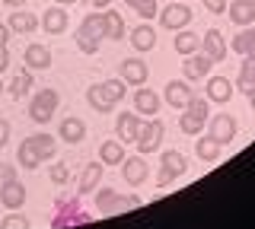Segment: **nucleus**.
<instances>
[{
  "mask_svg": "<svg viewBox=\"0 0 255 229\" xmlns=\"http://www.w3.org/2000/svg\"><path fill=\"white\" fill-rule=\"evenodd\" d=\"M58 134H61V140H67V144H80V140L86 137V124L80 121V118H64L61 121V128H58Z\"/></svg>",
  "mask_w": 255,
  "mask_h": 229,
  "instance_id": "nucleus-20",
  "label": "nucleus"
},
{
  "mask_svg": "<svg viewBox=\"0 0 255 229\" xmlns=\"http://www.w3.org/2000/svg\"><path fill=\"white\" fill-rule=\"evenodd\" d=\"M6 140H10V121L0 118V147H6Z\"/></svg>",
  "mask_w": 255,
  "mask_h": 229,
  "instance_id": "nucleus-39",
  "label": "nucleus"
},
{
  "mask_svg": "<svg viewBox=\"0 0 255 229\" xmlns=\"http://www.w3.org/2000/svg\"><path fill=\"white\" fill-rule=\"evenodd\" d=\"M182 115L179 118V128H182V134H201L204 131V124H207V118H211V102L207 99H195L191 96L188 102H185V108H182Z\"/></svg>",
  "mask_w": 255,
  "mask_h": 229,
  "instance_id": "nucleus-4",
  "label": "nucleus"
},
{
  "mask_svg": "<svg viewBox=\"0 0 255 229\" xmlns=\"http://www.w3.org/2000/svg\"><path fill=\"white\" fill-rule=\"evenodd\" d=\"M233 3H243V6H255V0H233Z\"/></svg>",
  "mask_w": 255,
  "mask_h": 229,
  "instance_id": "nucleus-44",
  "label": "nucleus"
},
{
  "mask_svg": "<svg viewBox=\"0 0 255 229\" xmlns=\"http://www.w3.org/2000/svg\"><path fill=\"white\" fill-rule=\"evenodd\" d=\"M3 3H6V6H22L26 0H3Z\"/></svg>",
  "mask_w": 255,
  "mask_h": 229,
  "instance_id": "nucleus-43",
  "label": "nucleus"
},
{
  "mask_svg": "<svg viewBox=\"0 0 255 229\" xmlns=\"http://www.w3.org/2000/svg\"><path fill=\"white\" fill-rule=\"evenodd\" d=\"M42 29L48 35H61L64 29H67V22H70V16H67V10H64V6H51V10H45L42 13Z\"/></svg>",
  "mask_w": 255,
  "mask_h": 229,
  "instance_id": "nucleus-13",
  "label": "nucleus"
},
{
  "mask_svg": "<svg viewBox=\"0 0 255 229\" xmlns=\"http://www.w3.org/2000/svg\"><path fill=\"white\" fill-rule=\"evenodd\" d=\"M131 45H134L137 51H150V48L156 45V29L147 26V22H143V26H137V29L131 32Z\"/></svg>",
  "mask_w": 255,
  "mask_h": 229,
  "instance_id": "nucleus-25",
  "label": "nucleus"
},
{
  "mask_svg": "<svg viewBox=\"0 0 255 229\" xmlns=\"http://www.w3.org/2000/svg\"><path fill=\"white\" fill-rule=\"evenodd\" d=\"M249 105H252V112H255V92H252V96H249Z\"/></svg>",
  "mask_w": 255,
  "mask_h": 229,
  "instance_id": "nucleus-46",
  "label": "nucleus"
},
{
  "mask_svg": "<svg viewBox=\"0 0 255 229\" xmlns=\"http://www.w3.org/2000/svg\"><path fill=\"white\" fill-rule=\"evenodd\" d=\"M99 162H102V165H122V162H125V147H122V140H106V144L99 147Z\"/></svg>",
  "mask_w": 255,
  "mask_h": 229,
  "instance_id": "nucleus-23",
  "label": "nucleus"
},
{
  "mask_svg": "<svg viewBox=\"0 0 255 229\" xmlns=\"http://www.w3.org/2000/svg\"><path fill=\"white\" fill-rule=\"evenodd\" d=\"M48 175H51L54 185H67V181H70V169L64 162H58V165H51V172H48Z\"/></svg>",
  "mask_w": 255,
  "mask_h": 229,
  "instance_id": "nucleus-35",
  "label": "nucleus"
},
{
  "mask_svg": "<svg viewBox=\"0 0 255 229\" xmlns=\"http://www.w3.org/2000/svg\"><path fill=\"white\" fill-rule=\"evenodd\" d=\"M236 89H239V92H246V96H252V92H255V61H249V58H246V64L239 67Z\"/></svg>",
  "mask_w": 255,
  "mask_h": 229,
  "instance_id": "nucleus-28",
  "label": "nucleus"
},
{
  "mask_svg": "<svg viewBox=\"0 0 255 229\" xmlns=\"http://www.w3.org/2000/svg\"><path fill=\"white\" fill-rule=\"evenodd\" d=\"M0 229H29V223L22 217H6L3 223H0Z\"/></svg>",
  "mask_w": 255,
  "mask_h": 229,
  "instance_id": "nucleus-36",
  "label": "nucleus"
},
{
  "mask_svg": "<svg viewBox=\"0 0 255 229\" xmlns=\"http://www.w3.org/2000/svg\"><path fill=\"white\" fill-rule=\"evenodd\" d=\"M128 6H131L137 16H143V19H153V16H159V3L156 0H125Z\"/></svg>",
  "mask_w": 255,
  "mask_h": 229,
  "instance_id": "nucleus-33",
  "label": "nucleus"
},
{
  "mask_svg": "<svg viewBox=\"0 0 255 229\" xmlns=\"http://www.w3.org/2000/svg\"><path fill=\"white\" fill-rule=\"evenodd\" d=\"M163 121L159 118H150V121H143V128L137 134V140H134V147L140 150V153H153V150H159V140H163Z\"/></svg>",
  "mask_w": 255,
  "mask_h": 229,
  "instance_id": "nucleus-10",
  "label": "nucleus"
},
{
  "mask_svg": "<svg viewBox=\"0 0 255 229\" xmlns=\"http://www.w3.org/2000/svg\"><path fill=\"white\" fill-rule=\"evenodd\" d=\"M191 99V89L185 86V80H172L166 83V105L172 108H185V102Z\"/></svg>",
  "mask_w": 255,
  "mask_h": 229,
  "instance_id": "nucleus-21",
  "label": "nucleus"
},
{
  "mask_svg": "<svg viewBox=\"0 0 255 229\" xmlns=\"http://www.w3.org/2000/svg\"><path fill=\"white\" fill-rule=\"evenodd\" d=\"M102 38H106V13H90L77 29V48L83 54H96Z\"/></svg>",
  "mask_w": 255,
  "mask_h": 229,
  "instance_id": "nucleus-3",
  "label": "nucleus"
},
{
  "mask_svg": "<svg viewBox=\"0 0 255 229\" xmlns=\"http://www.w3.org/2000/svg\"><path fill=\"white\" fill-rule=\"evenodd\" d=\"M140 128H143V118L134 115V112H122V115H118V121H115V134H118L122 144H134L137 134H140Z\"/></svg>",
  "mask_w": 255,
  "mask_h": 229,
  "instance_id": "nucleus-11",
  "label": "nucleus"
},
{
  "mask_svg": "<svg viewBox=\"0 0 255 229\" xmlns=\"http://www.w3.org/2000/svg\"><path fill=\"white\" fill-rule=\"evenodd\" d=\"M10 67V51H6V45H0V74Z\"/></svg>",
  "mask_w": 255,
  "mask_h": 229,
  "instance_id": "nucleus-40",
  "label": "nucleus"
},
{
  "mask_svg": "<svg viewBox=\"0 0 255 229\" xmlns=\"http://www.w3.org/2000/svg\"><path fill=\"white\" fill-rule=\"evenodd\" d=\"M58 102H61L58 89H38L35 96H32V102H29V118L38 121V124L51 121L54 112H58Z\"/></svg>",
  "mask_w": 255,
  "mask_h": 229,
  "instance_id": "nucleus-6",
  "label": "nucleus"
},
{
  "mask_svg": "<svg viewBox=\"0 0 255 229\" xmlns=\"http://www.w3.org/2000/svg\"><path fill=\"white\" fill-rule=\"evenodd\" d=\"M112 3V0H93V6H96V10H102V6H109Z\"/></svg>",
  "mask_w": 255,
  "mask_h": 229,
  "instance_id": "nucleus-42",
  "label": "nucleus"
},
{
  "mask_svg": "<svg viewBox=\"0 0 255 229\" xmlns=\"http://www.w3.org/2000/svg\"><path fill=\"white\" fill-rule=\"evenodd\" d=\"M188 169V159L185 153H179V150H166L163 156H159V175H156V188H169L175 178H182Z\"/></svg>",
  "mask_w": 255,
  "mask_h": 229,
  "instance_id": "nucleus-5",
  "label": "nucleus"
},
{
  "mask_svg": "<svg viewBox=\"0 0 255 229\" xmlns=\"http://www.w3.org/2000/svg\"><path fill=\"white\" fill-rule=\"evenodd\" d=\"M134 108H137V115H156L159 112V96L153 89H137L134 92Z\"/></svg>",
  "mask_w": 255,
  "mask_h": 229,
  "instance_id": "nucleus-24",
  "label": "nucleus"
},
{
  "mask_svg": "<svg viewBox=\"0 0 255 229\" xmlns=\"http://www.w3.org/2000/svg\"><path fill=\"white\" fill-rule=\"evenodd\" d=\"M185 3H188V0H185Z\"/></svg>",
  "mask_w": 255,
  "mask_h": 229,
  "instance_id": "nucleus-48",
  "label": "nucleus"
},
{
  "mask_svg": "<svg viewBox=\"0 0 255 229\" xmlns=\"http://www.w3.org/2000/svg\"><path fill=\"white\" fill-rule=\"evenodd\" d=\"M230 19L233 26H252L255 22V6H243V3H230Z\"/></svg>",
  "mask_w": 255,
  "mask_h": 229,
  "instance_id": "nucleus-30",
  "label": "nucleus"
},
{
  "mask_svg": "<svg viewBox=\"0 0 255 229\" xmlns=\"http://www.w3.org/2000/svg\"><path fill=\"white\" fill-rule=\"evenodd\" d=\"M147 76H150V70H147L143 61H137V58L122 61V80L128 86H143V83H147Z\"/></svg>",
  "mask_w": 255,
  "mask_h": 229,
  "instance_id": "nucleus-14",
  "label": "nucleus"
},
{
  "mask_svg": "<svg viewBox=\"0 0 255 229\" xmlns=\"http://www.w3.org/2000/svg\"><path fill=\"white\" fill-rule=\"evenodd\" d=\"M29 89H32V70H19V74L13 76V83H10V96L19 99V96H26Z\"/></svg>",
  "mask_w": 255,
  "mask_h": 229,
  "instance_id": "nucleus-34",
  "label": "nucleus"
},
{
  "mask_svg": "<svg viewBox=\"0 0 255 229\" xmlns=\"http://www.w3.org/2000/svg\"><path fill=\"white\" fill-rule=\"evenodd\" d=\"M0 92H3V83H0Z\"/></svg>",
  "mask_w": 255,
  "mask_h": 229,
  "instance_id": "nucleus-47",
  "label": "nucleus"
},
{
  "mask_svg": "<svg viewBox=\"0 0 255 229\" xmlns=\"http://www.w3.org/2000/svg\"><path fill=\"white\" fill-rule=\"evenodd\" d=\"M201 51L214 61V64L227 58V42H223V35L217 32V29H211L207 35H201Z\"/></svg>",
  "mask_w": 255,
  "mask_h": 229,
  "instance_id": "nucleus-17",
  "label": "nucleus"
},
{
  "mask_svg": "<svg viewBox=\"0 0 255 229\" xmlns=\"http://www.w3.org/2000/svg\"><path fill=\"white\" fill-rule=\"evenodd\" d=\"M195 153H198V159H201V162H217V156H220V147H217V144H214V140L204 134V137L198 140Z\"/></svg>",
  "mask_w": 255,
  "mask_h": 229,
  "instance_id": "nucleus-31",
  "label": "nucleus"
},
{
  "mask_svg": "<svg viewBox=\"0 0 255 229\" xmlns=\"http://www.w3.org/2000/svg\"><path fill=\"white\" fill-rule=\"evenodd\" d=\"M0 204H3L6 210H19L22 204H26V185H22L19 178L6 181V185L0 188Z\"/></svg>",
  "mask_w": 255,
  "mask_h": 229,
  "instance_id": "nucleus-12",
  "label": "nucleus"
},
{
  "mask_svg": "<svg viewBox=\"0 0 255 229\" xmlns=\"http://www.w3.org/2000/svg\"><path fill=\"white\" fill-rule=\"evenodd\" d=\"M122 175L131 188H137L147 181V162H143V156H131V159L122 162Z\"/></svg>",
  "mask_w": 255,
  "mask_h": 229,
  "instance_id": "nucleus-15",
  "label": "nucleus"
},
{
  "mask_svg": "<svg viewBox=\"0 0 255 229\" xmlns=\"http://www.w3.org/2000/svg\"><path fill=\"white\" fill-rule=\"evenodd\" d=\"M54 153H58V140H54L51 134H35V137L22 140L16 159H19L22 169H38L45 159H54Z\"/></svg>",
  "mask_w": 255,
  "mask_h": 229,
  "instance_id": "nucleus-1",
  "label": "nucleus"
},
{
  "mask_svg": "<svg viewBox=\"0 0 255 229\" xmlns=\"http://www.w3.org/2000/svg\"><path fill=\"white\" fill-rule=\"evenodd\" d=\"M13 178H16V169H13V165H6V162H3V165H0V188H3L6 181H13Z\"/></svg>",
  "mask_w": 255,
  "mask_h": 229,
  "instance_id": "nucleus-38",
  "label": "nucleus"
},
{
  "mask_svg": "<svg viewBox=\"0 0 255 229\" xmlns=\"http://www.w3.org/2000/svg\"><path fill=\"white\" fill-rule=\"evenodd\" d=\"M201 3H204L207 13H223L227 10V0H201Z\"/></svg>",
  "mask_w": 255,
  "mask_h": 229,
  "instance_id": "nucleus-37",
  "label": "nucleus"
},
{
  "mask_svg": "<svg viewBox=\"0 0 255 229\" xmlns=\"http://www.w3.org/2000/svg\"><path fill=\"white\" fill-rule=\"evenodd\" d=\"M6 38H10V26H3V22H0V45H6Z\"/></svg>",
  "mask_w": 255,
  "mask_h": 229,
  "instance_id": "nucleus-41",
  "label": "nucleus"
},
{
  "mask_svg": "<svg viewBox=\"0 0 255 229\" xmlns=\"http://www.w3.org/2000/svg\"><path fill=\"white\" fill-rule=\"evenodd\" d=\"M131 207H140V197H118V191H112V188H102L96 194V210L102 217H115L118 210H131Z\"/></svg>",
  "mask_w": 255,
  "mask_h": 229,
  "instance_id": "nucleus-7",
  "label": "nucleus"
},
{
  "mask_svg": "<svg viewBox=\"0 0 255 229\" xmlns=\"http://www.w3.org/2000/svg\"><path fill=\"white\" fill-rule=\"evenodd\" d=\"M207 137H211L217 147H227L230 140L236 137V118L230 115V112L214 115V118H211V128H207Z\"/></svg>",
  "mask_w": 255,
  "mask_h": 229,
  "instance_id": "nucleus-9",
  "label": "nucleus"
},
{
  "mask_svg": "<svg viewBox=\"0 0 255 229\" xmlns=\"http://www.w3.org/2000/svg\"><path fill=\"white\" fill-rule=\"evenodd\" d=\"M22 58H26L29 70H45V67H51V51H48L45 45H29Z\"/></svg>",
  "mask_w": 255,
  "mask_h": 229,
  "instance_id": "nucleus-22",
  "label": "nucleus"
},
{
  "mask_svg": "<svg viewBox=\"0 0 255 229\" xmlns=\"http://www.w3.org/2000/svg\"><path fill=\"white\" fill-rule=\"evenodd\" d=\"M198 48H201V35H195L191 29H179V35H175V51L179 54H195Z\"/></svg>",
  "mask_w": 255,
  "mask_h": 229,
  "instance_id": "nucleus-27",
  "label": "nucleus"
},
{
  "mask_svg": "<svg viewBox=\"0 0 255 229\" xmlns=\"http://www.w3.org/2000/svg\"><path fill=\"white\" fill-rule=\"evenodd\" d=\"M58 6H67V3H77V0H54Z\"/></svg>",
  "mask_w": 255,
  "mask_h": 229,
  "instance_id": "nucleus-45",
  "label": "nucleus"
},
{
  "mask_svg": "<svg viewBox=\"0 0 255 229\" xmlns=\"http://www.w3.org/2000/svg\"><path fill=\"white\" fill-rule=\"evenodd\" d=\"M125 99V80H109V83H96L86 89V102L96 108V112L109 115L118 102Z\"/></svg>",
  "mask_w": 255,
  "mask_h": 229,
  "instance_id": "nucleus-2",
  "label": "nucleus"
},
{
  "mask_svg": "<svg viewBox=\"0 0 255 229\" xmlns=\"http://www.w3.org/2000/svg\"><path fill=\"white\" fill-rule=\"evenodd\" d=\"M106 38L109 42H118V38H125V19L118 16V13H106Z\"/></svg>",
  "mask_w": 255,
  "mask_h": 229,
  "instance_id": "nucleus-32",
  "label": "nucleus"
},
{
  "mask_svg": "<svg viewBox=\"0 0 255 229\" xmlns=\"http://www.w3.org/2000/svg\"><path fill=\"white\" fill-rule=\"evenodd\" d=\"M6 26H10V32H35L38 16H32V13H10Z\"/></svg>",
  "mask_w": 255,
  "mask_h": 229,
  "instance_id": "nucleus-29",
  "label": "nucleus"
},
{
  "mask_svg": "<svg viewBox=\"0 0 255 229\" xmlns=\"http://www.w3.org/2000/svg\"><path fill=\"white\" fill-rule=\"evenodd\" d=\"M188 22H191V6L185 3V0H175V3H169L163 13H159V26L172 29V32L188 29Z\"/></svg>",
  "mask_w": 255,
  "mask_h": 229,
  "instance_id": "nucleus-8",
  "label": "nucleus"
},
{
  "mask_svg": "<svg viewBox=\"0 0 255 229\" xmlns=\"http://www.w3.org/2000/svg\"><path fill=\"white\" fill-rule=\"evenodd\" d=\"M233 96V83L227 80V76H211V83H207V99L223 105V102H230Z\"/></svg>",
  "mask_w": 255,
  "mask_h": 229,
  "instance_id": "nucleus-19",
  "label": "nucleus"
},
{
  "mask_svg": "<svg viewBox=\"0 0 255 229\" xmlns=\"http://www.w3.org/2000/svg\"><path fill=\"white\" fill-rule=\"evenodd\" d=\"M182 67H185V80H204V76L211 74L214 61L207 58V54H188Z\"/></svg>",
  "mask_w": 255,
  "mask_h": 229,
  "instance_id": "nucleus-16",
  "label": "nucleus"
},
{
  "mask_svg": "<svg viewBox=\"0 0 255 229\" xmlns=\"http://www.w3.org/2000/svg\"><path fill=\"white\" fill-rule=\"evenodd\" d=\"M102 181V162H90L83 169V175H80V194H90V191H96V185Z\"/></svg>",
  "mask_w": 255,
  "mask_h": 229,
  "instance_id": "nucleus-26",
  "label": "nucleus"
},
{
  "mask_svg": "<svg viewBox=\"0 0 255 229\" xmlns=\"http://www.w3.org/2000/svg\"><path fill=\"white\" fill-rule=\"evenodd\" d=\"M230 48H233L236 54H243V58L255 61V26H246L243 32H239L233 42H230Z\"/></svg>",
  "mask_w": 255,
  "mask_h": 229,
  "instance_id": "nucleus-18",
  "label": "nucleus"
}]
</instances>
